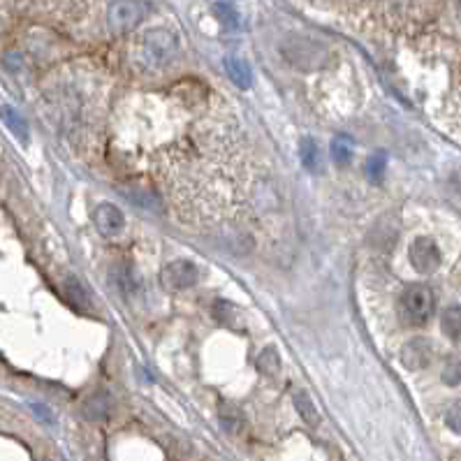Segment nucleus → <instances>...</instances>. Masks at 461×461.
<instances>
[{
    "label": "nucleus",
    "mask_w": 461,
    "mask_h": 461,
    "mask_svg": "<svg viewBox=\"0 0 461 461\" xmlns=\"http://www.w3.org/2000/svg\"><path fill=\"white\" fill-rule=\"evenodd\" d=\"M179 45L174 33L165 28H153L139 35L133 49V63L142 72H158L177 56Z\"/></svg>",
    "instance_id": "obj_1"
},
{
    "label": "nucleus",
    "mask_w": 461,
    "mask_h": 461,
    "mask_svg": "<svg viewBox=\"0 0 461 461\" xmlns=\"http://www.w3.org/2000/svg\"><path fill=\"white\" fill-rule=\"evenodd\" d=\"M434 308L436 297L431 288H427V285H410L408 290H403L396 306L401 322L410 327H422L425 322H429V317L434 315Z\"/></svg>",
    "instance_id": "obj_2"
},
{
    "label": "nucleus",
    "mask_w": 461,
    "mask_h": 461,
    "mask_svg": "<svg viewBox=\"0 0 461 461\" xmlns=\"http://www.w3.org/2000/svg\"><path fill=\"white\" fill-rule=\"evenodd\" d=\"M144 12H146V5L137 3V0H128V3H111L109 10H107L109 30L114 35L130 33V30L142 21Z\"/></svg>",
    "instance_id": "obj_3"
},
{
    "label": "nucleus",
    "mask_w": 461,
    "mask_h": 461,
    "mask_svg": "<svg viewBox=\"0 0 461 461\" xmlns=\"http://www.w3.org/2000/svg\"><path fill=\"white\" fill-rule=\"evenodd\" d=\"M408 258H410V265H413L415 271L425 273H434L436 269L440 267V251L438 246H436L434 239H429V236H420V239H415L413 244L408 248Z\"/></svg>",
    "instance_id": "obj_4"
},
{
    "label": "nucleus",
    "mask_w": 461,
    "mask_h": 461,
    "mask_svg": "<svg viewBox=\"0 0 461 461\" xmlns=\"http://www.w3.org/2000/svg\"><path fill=\"white\" fill-rule=\"evenodd\" d=\"M197 267L188 260H174L165 267L163 283L167 290H188L197 283Z\"/></svg>",
    "instance_id": "obj_5"
},
{
    "label": "nucleus",
    "mask_w": 461,
    "mask_h": 461,
    "mask_svg": "<svg viewBox=\"0 0 461 461\" xmlns=\"http://www.w3.org/2000/svg\"><path fill=\"white\" fill-rule=\"evenodd\" d=\"M95 225L104 236H116L126 225V218H123V211L114 207L109 202H102L95 209Z\"/></svg>",
    "instance_id": "obj_6"
},
{
    "label": "nucleus",
    "mask_w": 461,
    "mask_h": 461,
    "mask_svg": "<svg viewBox=\"0 0 461 461\" xmlns=\"http://www.w3.org/2000/svg\"><path fill=\"white\" fill-rule=\"evenodd\" d=\"M429 359H431V346L425 339H413L401 352V362L406 369H422L429 364Z\"/></svg>",
    "instance_id": "obj_7"
},
{
    "label": "nucleus",
    "mask_w": 461,
    "mask_h": 461,
    "mask_svg": "<svg viewBox=\"0 0 461 461\" xmlns=\"http://www.w3.org/2000/svg\"><path fill=\"white\" fill-rule=\"evenodd\" d=\"M82 413L89 422H104L111 413V398L107 392H95L84 401Z\"/></svg>",
    "instance_id": "obj_8"
},
{
    "label": "nucleus",
    "mask_w": 461,
    "mask_h": 461,
    "mask_svg": "<svg viewBox=\"0 0 461 461\" xmlns=\"http://www.w3.org/2000/svg\"><path fill=\"white\" fill-rule=\"evenodd\" d=\"M225 72L239 89H251L253 86V72L251 65L244 58H236V56H227L225 58Z\"/></svg>",
    "instance_id": "obj_9"
},
{
    "label": "nucleus",
    "mask_w": 461,
    "mask_h": 461,
    "mask_svg": "<svg viewBox=\"0 0 461 461\" xmlns=\"http://www.w3.org/2000/svg\"><path fill=\"white\" fill-rule=\"evenodd\" d=\"M111 283H114V288L121 292L123 297L133 295L135 292V271L133 267L126 265V262H118L111 267Z\"/></svg>",
    "instance_id": "obj_10"
},
{
    "label": "nucleus",
    "mask_w": 461,
    "mask_h": 461,
    "mask_svg": "<svg viewBox=\"0 0 461 461\" xmlns=\"http://www.w3.org/2000/svg\"><path fill=\"white\" fill-rule=\"evenodd\" d=\"M0 118H3V123L10 128L12 135L19 137L21 142H28V123L23 121V116L19 114L14 107H10V104L0 107Z\"/></svg>",
    "instance_id": "obj_11"
},
{
    "label": "nucleus",
    "mask_w": 461,
    "mask_h": 461,
    "mask_svg": "<svg viewBox=\"0 0 461 461\" xmlns=\"http://www.w3.org/2000/svg\"><path fill=\"white\" fill-rule=\"evenodd\" d=\"M299 158H302L304 167H306L308 172H317L322 165V158H320V148H317L315 139H311V137H304L302 144H299Z\"/></svg>",
    "instance_id": "obj_12"
},
{
    "label": "nucleus",
    "mask_w": 461,
    "mask_h": 461,
    "mask_svg": "<svg viewBox=\"0 0 461 461\" xmlns=\"http://www.w3.org/2000/svg\"><path fill=\"white\" fill-rule=\"evenodd\" d=\"M63 295L74 308H89V292L84 290V285L77 278L63 280Z\"/></svg>",
    "instance_id": "obj_13"
},
{
    "label": "nucleus",
    "mask_w": 461,
    "mask_h": 461,
    "mask_svg": "<svg viewBox=\"0 0 461 461\" xmlns=\"http://www.w3.org/2000/svg\"><path fill=\"white\" fill-rule=\"evenodd\" d=\"M295 408H297V413L304 417L306 425H311V427L320 425V413H317L315 403L311 401V396L306 394V392H297L295 394Z\"/></svg>",
    "instance_id": "obj_14"
},
{
    "label": "nucleus",
    "mask_w": 461,
    "mask_h": 461,
    "mask_svg": "<svg viewBox=\"0 0 461 461\" xmlns=\"http://www.w3.org/2000/svg\"><path fill=\"white\" fill-rule=\"evenodd\" d=\"M221 422H223V429L229 434H239L241 429H244V415H241V410L236 406H221Z\"/></svg>",
    "instance_id": "obj_15"
},
{
    "label": "nucleus",
    "mask_w": 461,
    "mask_h": 461,
    "mask_svg": "<svg viewBox=\"0 0 461 461\" xmlns=\"http://www.w3.org/2000/svg\"><path fill=\"white\" fill-rule=\"evenodd\" d=\"M258 369L269 378H276L280 373V357L276 352V348H267L262 350V355L258 357Z\"/></svg>",
    "instance_id": "obj_16"
},
{
    "label": "nucleus",
    "mask_w": 461,
    "mask_h": 461,
    "mask_svg": "<svg viewBox=\"0 0 461 461\" xmlns=\"http://www.w3.org/2000/svg\"><path fill=\"white\" fill-rule=\"evenodd\" d=\"M332 158L336 160V165H350L352 160V142L348 137L339 135L332 142Z\"/></svg>",
    "instance_id": "obj_17"
},
{
    "label": "nucleus",
    "mask_w": 461,
    "mask_h": 461,
    "mask_svg": "<svg viewBox=\"0 0 461 461\" xmlns=\"http://www.w3.org/2000/svg\"><path fill=\"white\" fill-rule=\"evenodd\" d=\"M440 322H443V332L450 336L452 341H459V336H461V311H459V306L447 308Z\"/></svg>",
    "instance_id": "obj_18"
},
{
    "label": "nucleus",
    "mask_w": 461,
    "mask_h": 461,
    "mask_svg": "<svg viewBox=\"0 0 461 461\" xmlns=\"http://www.w3.org/2000/svg\"><path fill=\"white\" fill-rule=\"evenodd\" d=\"M385 167H387V158H385V153L383 151L373 153L369 158V163H366V177H369L373 183H383Z\"/></svg>",
    "instance_id": "obj_19"
},
{
    "label": "nucleus",
    "mask_w": 461,
    "mask_h": 461,
    "mask_svg": "<svg viewBox=\"0 0 461 461\" xmlns=\"http://www.w3.org/2000/svg\"><path fill=\"white\" fill-rule=\"evenodd\" d=\"M126 195L137 202L139 207H146V209H153V211H160V199L153 195V192L148 190H142V188H133V190H123Z\"/></svg>",
    "instance_id": "obj_20"
},
{
    "label": "nucleus",
    "mask_w": 461,
    "mask_h": 461,
    "mask_svg": "<svg viewBox=\"0 0 461 461\" xmlns=\"http://www.w3.org/2000/svg\"><path fill=\"white\" fill-rule=\"evenodd\" d=\"M214 10L218 12V14H221V19L225 21V26H229V28L239 26V14H236V10H234L232 3H216Z\"/></svg>",
    "instance_id": "obj_21"
},
{
    "label": "nucleus",
    "mask_w": 461,
    "mask_h": 461,
    "mask_svg": "<svg viewBox=\"0 0 461 461\" xmlns=\"http://www.w3.org/2000/svg\"><path fill=\"white\" fill-rule=\"evenodd\" d=\"M459 373H461V369H459V362H452L450 366H445V371H443V380L450 387H457L459 385Z\"/></svg>",
    "instance_id": "obj_22"
},
{
    "label": "nucleus",
    "mask_w": 461,
    "mask_h": 461,
    "mask_svg": "<svg viewBox=\"0 0 461 461\" xmlns=\"http://www.w3.org/2000/svg\"><path fill=\"white\" fill-rule=\"evenodd\" d=\"M459 413H461L459 403H454V406L447 410V415H445V422L450 425V429H452L454 434H459V429H461V417H459Z\"/></svg>",
    "instance_id": "obj_23"
},
{
    "label": "nucleus",
    "mask_w": 461,
    "mask_h": 461,
    "mask_svg": "<svg viewBox=\"0 0 461 461\" xmlns=\"http://www.w3.org/2000/svg\"><path fill=\"white\" fill-rule=\"evenodd\" d=\"M30 408H33V410H35V415H37V417H42V420H45L47 425H52V422H54L52 413H49V410H47L45 406H40V403H33V406H30Z\"/></svg>",
    "instance_id": "obj_24"
},
{
    "label": "nucleus",
    "mask_w": 461,
    "mask_h": 461,
    "mask_svg": "<svg viewBox=\"0 0 461 461\" xmlns=\"http://www.w3.org/2000/svg\"><path fill=\"white\" fill-rule=\"evenodd\" d=\"M45 461H52V459H45Z\"/></svg>",
    "instance_id": "obj_25"
}]
</instances>
